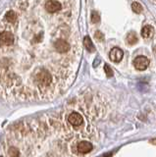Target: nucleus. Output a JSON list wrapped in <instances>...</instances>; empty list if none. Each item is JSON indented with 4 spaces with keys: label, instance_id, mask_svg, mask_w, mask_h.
Segmentation results:
<instances>
[{
    "label": "nucleus",
    "instance_id": "f257e3e1",
    "mask_svg": "<svg viewBox=\"0 0 156 157\" xmlns=\"http://www.w3.org/2000/svg\"><path fill=\"white\" fill-rule=\"evenodd\" d=\"M36 80L38 81V82H40L41 86H47L50 85V82L52 81V77L48 72L40 71L36 74Z\"/></svg>",
    "mask_w": 156,
    "mask_h": 157
},
{
    "label": "nucleus",
    "instance_id": "f03ea898",
    "mask_svg": "<svg viewBox=\"0 0 156 157\" xmlns=\"http://www.w3.org/2000/svg\"><path fill=\"white\" fill-rule=\"evenodd\" d=\"M149 65V60L145 56H138L134 60V66L136 70L144 71Z\"/></svg>",
    "mask_w": 156,
    "mask_h": 157
},
{
    "label": "nucleus",
    "instance_id": "7ed1b4c3",
    "mask_svg": "<svg viewBox=\"0 0 156 157\" xmlns=\"http://www.w3.org/2000/svg\"><path fill=\"white\" fill-rule=\"evenodd\" d=\"M62 8V5L59 1L57 0H48L45 3V9L47 12L49 13H55L57 11H59Z\"/></svg>",
    "mask_w": 156,
    "mask_h": 157
},
{
    "label": "nucleus",
    "instance_id": "20e7f679",
    "mask_svg": "<svg viewBox=\"0 0 156 157\" xmlns=\"http://www.w3.org/2000/svg\"><path fill=\"white\" fill-rule=\"evenodd\" d=\"M54 47L59 53H65L70 50V44L64 39H57L54 42Z\"/></svg>",
    "mask_w": 156,
    "mask_h": 157
},
{
    "label": "nucleus",
    "instance_id": "39448f33",
    "mask_svg": "<svg viewBox=\"0 0 156 157\" xmlns=\"http://www.w3.org/2000/svg\"><path fill=\"white\" fill-rule=\"evenodd\" d=\"M68 120H69L70 124L75 126V127H78V126H81L82 124V121H84V119H82V115L80 114V113H77V112H73L70 114L69 118H68Z\"/></svg>",
    "mask_w": 156,
    "mask_h": 157
},
{
    "label": "nucleus",
    "instance_id": "423d86ee",
    "mask_svg": "<svg viewBox=\"0 0 156 157\" xmlns=\"http://www.w3.org/2000/svg\"><path fill=\"white\" fill-rule=\"evenodd\" d=\"M109 56H110V59L113 62H120L122 59H123V56H124V53L123 51L121 50L120 48L118 47H114L112 50L110 51L109 53Z\"/></svg>",
    "mask_w": 156,
    "mask_h": 157
},
{
    "label": "nucleus",
    "instance_id": "0eeeda50",
    "mask_svg": "<svg viewBox=\"0 0 156 157\" xmlns=\"http://www.w3.org/2000/svg\"><path fill=\"white\" fill-rule=\"evenodd\" d=\"M0 38H1L2 44H5V45H12L14 43V40H15L13 33L10 32H2Z\"/></svg>",
    "mask_w": 156,
    "mask_h": 157
},
{
    "label": "nucleus",
    "instance_id": "6e6552de",
    "mask_svg": "<svg viewBox=\"0 0 156 157\" xmlns=\"http://www.w3.org/2000/svg\"><path fill=\"white\" fill-rule=\"evenodd\" d=\"M92 148L93 146L89 141H81L80 144H78V151L80 153H89L92 150Z\"/></svg>",
    "mask_w": 156,
    "mask_h": 157
},
{
    "label": "nucleus",
    "instance_id": "1a4fd4ad",
    "mask_svg": "<svg viewBox=\"0 0 156 157\" xmlns=\"http://www.w3.org/2000/svg\"><path fill=\"white\" fill-rule=\"evenodd\" d=\"M153 32H154V29L151 26H145L143 29V31H141V36L144 38H149L152 36Z\"/></svg>",
    "mask_w": 156,
    "mask_h": 157
},
{
    "label": "nucleus",
    "instance_id": "9d476101",
    "mask_svg": "<svg viewBox=\"0 0 156 157\" xmlns=\"http://www.w3.org/2000/svg\"><path fill=\"white\" fill-rule=\"evenodd\" d=\"M84 45H85L86 50L89 51V52H93L95 50L94 45H93V43H92V41H91V39H90L89 36H86L84 38Z\"/></svg>",
    "mask_w": 156,
    "mask_h": 157
},
{
    "label": "nucleus",
    "instance_id": "9b49d317",
    "mask_svg": "<svg viewBox=\"0 0 156 157\" xmlns=\"http://www.w3.org/2000/svg\"><path fill=\"white\" fill-rule=\"evenodd\" d=\"M127 41H128L129 44L131 45H134L136 42H138V36H136V33L135 32H131L128 33L127 36Z\"/></svg>",
    "mask_w": 156,
    "mask_h": 157
},
{
    "label": "nucleus",
    "instance_id": "f8f14e48",
    "mask_svg": "<svg viewBox=\"0 0 156 157\" xmlns=\"http://www.w3.org/2000/svg\"><path fill=\"white\" fill-rule=\"evenodd\" d=\"M6 20L10 23H15L17 20V15L14 11H9L6 13Z\"/></svg>",
    "mask_w": 156,
    "mask_h": 157
},
{
    "label": "nucleus",
    "instance_id": "ddd939ff",
    "mask_svg": "<svg viewBox=\"0 0 156 157\" xmlns=\"http://www.w3.org/2000/svg\"><path fill=\"white\" fill-rule=\"evenodd\" d=\"M8 154H9V157H19L20 156V152H19V150L16 148V147H10L8 150Z\"/></svg>",
    "mask_w": 156,
    "mask_h": 157
},
{
    "label": "nucleus",
    "instance_id": "4468645a",
    "mask_svg": "<svg viewBox=\"0 0 156 157\" xmlns=\"http://www.w3.org/2000/svg\"><path fill=\"white\" fill-rule=\"evenodd\" d=\"M131 9H133V11L135 12V13H140L141 11H143V6L139 4V3H138V2H134L133 4H131Z\"/></svg>",
    "mask_w": 156,
    "mask_h": 157
},
{
    "label": "nucleus",
    "instance_id": "2eb2a0df",
    "mask_svg": "<svg viewBox=\"0 0 156 157\" xmlns=\"http://www.w3.org/2000/svg\"><path fill=\"white\" fill-rule=\"evenodd\" d=\"M91 21L93 22V24L99 23V21H100V17H99V14L97 13L96 11L92 12V14H91Z\"/></svg>",
    "mask_w": 156,
    "mask_h": 157
},
{
    "label": "nucleus",
    "instance_id": "dca6fc26",
    "mask_svg": "<svg viewBox=\"0 0 156 157\" xmlns=\"http://www.w3.org/2000/svg\"><path fill=\"white\" fill-rule=\"evenodd\" d=\"M104 71L106 73L107 77H112V76H113V71H112V69L108 65H107V64L104 66Z\"/></svg>",
    "mask_w": 156,
    "mask_h": 157
},
{
    "label": "nucleus",
    "instance_id": "f3484780",
    "mask_svg": "<svg viewBox=\"0 0 156 157\" xmlns=\"http://www.w3.org/2000/svg\"><path fill=\"white\" fill-rule=\"evenodd\" d=\"M95 38L97 39L98 41H103L104 40V36H103V33H102L101 32H99V31H97L96 33H95Z\"/></svg>",
    "mask_w": 156,
    "mask_h": 157
},
{
    "label": "nucleus",
    "instance_id": "a211bd4d",
    "mask_svg": "<svg viewBox=\"0 0 156 157\" xmlns=\"http://www.w3.org/2000/svg\"><path fill=\"white\" fill-rule=\"evenodd\" d=\"M150 142H151V144H156V140H151Z\"/></svg>",
    "mask_w": 156,
    "mask_h": 157
},
{
    "label": "nucleus",
    "instance_id": "6ab92c4d",
    "mask_svg": "<svg viewBox=\"0 0 156 157\" xmlns=\"http://www.w3.org/2000/svg\"><path fill=\"white\" fill-rule=\"evenodd\" d=\"M104 157H111V154H107V155H104Z\"/></svg>",
    "mask_w": 156,
    "mask_h": 157
},
{
    "label": "nucleus",
    "instance_id": "aec40b11",
    "mask_svg": "<svg viewBox=\"0 0 156 157\" xmlns=\"http://www.w3.org/2000/svg\"><path fill=\"white\" fill-rule=\"evenodd\" d=\"M1 157H3V156H1Z\"/></svg>",
    "mask_w": 156,
    "mask_h": 157
}]
</instances>
